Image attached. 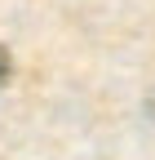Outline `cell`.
I'll return each instance as SVG.
<instances>
[{"label": "cell", "mask_w": 155, "mask_h": 160, "mask_svg": "<svg viewBox=\"0 0 155 160\" xmlns=\"http://www.w3.org/2000/svg\"><path fill=\"white\" fill-rule=\"evenodd\" d=\"M9 76V49H0V80Z\"/></svg>", "instance_id": "cell-1"}]
</instances>
